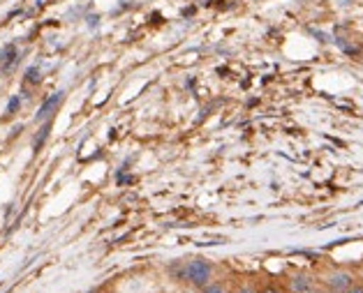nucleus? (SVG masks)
Segmentation results:
<instances>
[{"mask_svg": "<svg viewBox=\"0 0 363 293\" xmlns=\"http://www.w3.org/2000/svg\"><path fill=\"white\" fill-rule=\"evenodd\" d=\"M199 293H229V289H227V284L213 280V282H208L206 287H201Z\"/></svg>", "mask_w": 363, "mask_h": 293, "instance_id": "obj_9", "label": "nucleus"}, {"mask_svg": "<svg viewBox=\"0 0 363 293\" xmlns=\"http://www.w3.org/2000/svg\"><path fill=\"white\" fill-rule=\"evenodd\" d=\"M213 275H216L213 263H211L208 259H201V256H194V259L185 261L181 265L179 277H181V282L188 284V287L199 291L201 287H206L208 282H213Z\"/></svg>", "mask_w": 363, "mask_h": 293, "instance_id": "obj_1", "label": "nucleus"}, {"mask_svg": "<svg viewBox=\"0 0 363 293\" xmlns=\"http://www.w3.org/2000/svg\"><path fill=\"white\" fill-rule=\"evenodd\" d=\"M357 282H359L357 275H354L352 270L338 268V270H331V272L324 275V277H322V287L329 293H345L347 289H352Z\"/></svg>", "mask_w": 363, "mask_h": 293, "instance_id": "obj_2", "label": "nucleus"}, {"mask_svg": "<svg viewBox=\"0 0 363 293\" xmlns=\"http://www.w3.org/2000/svg\"><path fill=\"white\" fill-rule=\"evenodd\" d=\"M345 293H363V282H357V284H354L352 289H347V291H345Z\"/></svg>", "mask_w": 363, "mask_h": 293, "instance_id": "obj_11", "label": "nucleus"}, {"mask_svg": "<svg viewBox=\"0 0 363 293\" xmlns=\"http://www.w3.org/2000/svg\"><path fill=\"white\" fill-rule=\"evenodd\" d=\"M49 132H51V120H44V122H42V127L38 130V134H35V139H33V153H40L42 146L47 144Z\"/></svg>", "mask_w": 363, "mask_h": 293, "instance_id": "obj_6", "label": "nucleus"}, {"mask_svg": "<svg viewBox=\"0 0 363 293\" xmlns=\"http://www.w3.org/2000/svg\"><path fill=\"white\" fill-rule=\"evenodd\" d=\"M63 100H65V91H58L54 95H49L47 100L42 102L40 109H38V115H35V120H38V122L51 120V118H54V113L58 111V106L63 104Z\"/></svg>", "mask_w": 363, "mask_h": 293, "instance_id": "obj_4", "label": "nucleus"}, {"mask_svg": "<svg viewBox=\"0 0 363 293\" xmlns=\"http://www.w3.org/2000/svg\"><path fill=\"white\" fill-rule=\"evenodd\" d=\"M320 282H317L310 272H294L287 282L289 293H317Z\"/></svg>", "mask_w": 363, "mask_h": 293, "instance_id": "obj_3", "label": "nucleus"}, {"mask_svg": "<svg viewBox=\"0 0 363 293\" xmlns=\"http://www.w3.org/2000/svg\"><path fill=\"white\" fill-rule=\"evenodd\" d=\"M23 84H26V86H40V84H42V72H40V67H38V65H33V67L26 69Z\"/></svg>", "mask_w": 363, "mask_h": 293, "instance_id": "obj_7", "label": "nucleus"}, {"mask_svg": "<svg viewBox=\"0 0 363 293\" xmlns=\"http://www.w3.org/2000/svg\"><path fill=\"white\" fill-rule=\"evenodd\" d=\"M16 63H19V49H16V44H5L0 49V72L10 74L16 67Z\"/></svg>", "mask_w": 363, "mask_h": 293, "instance_id": "obj_5", "label": "nucleus"}, {"mask_svg": "<svg viewBox=\"0 0 363 293\" xmlns=\"http://www.w3.org/2000/svg\"><path fill=\"white\" fill-rule=\"evenodd\" d=\"M21 104H23L21 95H12L10 102H7V106H5V118H14V115L21 111Z\"/></svg>", "mask_w": 363, "mask_h": 293, "instance_id": "obj_8", "label": "nucleus"}, {"mask_svg": "<svg viewBox=\"0 0 363 293\" xmlns=\"http://www.w3.org/2000/svg\"><path fill=\"white\" fill-rule=\"evenodd\" d=\"M257 293H289L287 287H280V284H264V287L257 289Z\"/></svg>", "mask_w": 363, "mask_h": 293, "instance_id": "obj_10", "label": "nucleus"}]
</instances>
